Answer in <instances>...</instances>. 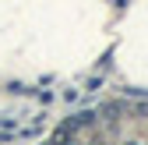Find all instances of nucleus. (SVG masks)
<instances>
[]
</instances>
